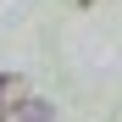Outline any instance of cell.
I'll return each instance as SVG.
<instances>
[{
  "mask_svg": "<svg viewBox=\"0 0 122 122\" xmlns=\"http://www.w3.org/2000/svg\"><path fill=\"white\" fill-rule=\"evenodd\" d=\"M83 6H89V0H83Z\"/></svg>",
  "mask_w": 122,
  "mask_h": 122,
  "instance_id": "cell-3",
  "label": "cell"
},
{
  "mask_svg": "<svg viewBox=\"0 0 122 122\" xmlns=\"http://www.w3.org/2000/svg\"><path fill=\"white\" fill-rule=\"evenodd\" d=\"M22 117H28V122H50V106H45V100H28Z\"/></svg>",
  "mask_w": 122,
  "mask_h": 122,
  "instance_id": "cell-2",
  "label": "cell"
},
{
  "mask_svg": "<svg viewBox=\"0 0 122 122\" xmlns=\"http://www.w3.org/2000/svg\"><path fill=\"white\" fill-rule=\"evenodd\" d=\"M11 94H17V78L0 72V117H11Z\"/></svg>",
  "mask_w": 122,
  "mask_h": 122,
  "instance_id": "cell-1",
  "label": "cell"
}]
</instances>
